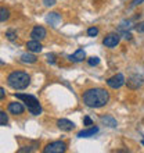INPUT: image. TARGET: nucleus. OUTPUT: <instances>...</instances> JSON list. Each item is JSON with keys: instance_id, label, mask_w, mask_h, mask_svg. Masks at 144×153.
I'll return each mask as SVG.
<instances>
[{"instance_id": "f257e3e1", "label": "nucleus", "mask_w": 144, "mask_h": 153, "mask_svg": "<svg viewBox=\"0 0 144 153\" xmlns=\"http://www.w3.org/2000/svg\"><path fill=\"white\" fill-rule=\"evenodd\" d=\"M82 100L90 109H100L109 102V93L103 88H92L83 92Z\"/></svg>"}, {"instance_id": "f03ea898", "label": "nucleus", "mask_w": 144, "mask_h": 153, "mask_svg": "<svg viewBox=\"0 0 144 153\" xmlns=\"http://www.w3.org/2000/svg\"><path fill=\"white\" fill-rule=\"evenodd\" d=\"M7 84L14 91H22V89H26L29 86L31 76L25 71H12L7 76Z\"/></svg>"}, {"instance_id": "7ed1b4c3", "label": "nucleus", "mask_w": 144, "mask_h": 153, "mask_svg": "<svg viewBox=\"0 0 144 153\" xmlns=\"http://www.w3.org/2000/svg\"><path fill=\"white\" fill-rule=\"evenodd\" d=\"M15 97L24 102L25 106L28 107V111L32 114V116H39V114H42V106H40V103L36 96L28 95V93H15Z\"/></svg>"}, {"instance_id": "20e7f679", "label": "nucleus", "mask_w": 144, "mask_h": 153, "mask_svg": "<svg viewBox=\"0 0 144 153\" xmlns=\"http://www.w3.org/2000/svg\"><path fill=\"white\" fill-rule=\"evenodd\" d=\"M65 150H67V143L62 141H56L46 145L43 152L44 153H64Z\"/></svg>"}, {"instance_id": "39448f33", "label": "nucleus", "mask_w": 144, "mask_h": 153, "mask_svg": "<svg viewBox=\"0 0 144 153\" xmlns=\"http://www.w3.org/2000/svg\"><path fill=\"white\" fill-rule=\"evenodd\" d=\"M143 84H144V78L141 75H139V74H133V75H130L128 78V81H126L128 88L132 89V91H136V89L141 88Z\"/></svg>"}, {"instance_id": "423d86ee", "label": "nucleus", "mask_w": 144, "mask_h": 153, "mask_svg": "<svg viewBox=\"0 0 144 153\" xmlns=\"http://www.w3.org/2000/svg\"><path fill=\"white\" fill-rule=\"evenodd\" d=\"M125 84H126V79H125L123 74H115L114 76H111V78L107 79V85L111 89H119L120 86Z\"/></svg>"}, {"instance_id": "0eeeda50", "label": "nucleus", "mask_w": 144, "mask_h": 153, "mask_svg": "<svg viewBox=\"0 0 144 153\" xmlns=\"http://www.w3.org/2000/svg\"><path fill=\"white\" fill-rule=\"evenodd\" d=\"M119 40H120V36H119V33H116V32H112V33H108L107 36L103 39V45H104L105 48H115L116 45L119 43Z\"/></svg>"}, {"instance_id": "6e6552de", "label": "nucleus", "mask_w": 144, "mask_h": 153, "mask_svg": "<svg viewBox=\"0 0 144 153\" xmlns=\"http://www.w3.org/2000/svg\"><path fill=\"white\" fill-rule=\"evenodd\" d=\"M7 110H8V113L14 114V116H20V114H22L25 111V107L20 102H11V103H8Z\"/></svg>"}, {"instance_id": "1a4fd4ad", "label": "nucleus", "mask_w": 144, "mask_h": 153, "mask_svg": "<svg viewBox=\"0 0 144 153\" xmlns=\"http://www.w3.org/2000/svg\"><path fill=\"white\" fill-rule=\"evenodd\" d=\"M57 127H58L61 131L69 132V131H72V129L75 128V123L68 120V118H60V120H57Z\"/></svg>"}, {"instance_id": "9d476101", "label": "nucleus", "mask_w": 144, "mask_h": 153, "mask_svg": "<svg viewBox=\"0 0 144 153\" xmlns=\"http://www.w3.org/2000/svg\"><path fill=\"white\" fill-rule=\"evenodd\" d=\"M46 35H47L46 29H44L43 27H40V25L33 27V29L31 31V38L35 40H43L44 38H46Z\"/></svg>"}, {"instance_id": "9b49d317", "label": "nucleus", "mask_w": 144, "mask_h": 153, "mask_svg": "<svg viewBox=\"0 0 144 153\" xmlns=\"http://www.w3.org/2000/svg\"><path fill=\"white\" fill-rule=\"evenodd\" d=\"M46 22L50 24L51 27H58V24L61 22V16L58 13H50L46 17Z\"/></svg>"}, {"instance_id": "f8f14e48", "label": "nucleus", "mask_w": 144, "mask_h": 153, "mask_svg": "<svg viewBox=\"0 0 144 153\" xmlns=\"http://www.w3.org/2000/svg\"><path fill=\"white\" fill-rule=\"evenodd\" d=\"M68 59L72 61V63H80V61H83L84 59H86V53H84L83 49H78L73 54H71V56L68 57Z\"/></svg>"}, {"instance_id": "ddd939ff", "label": "nucleus", "mask_w": 144, "mask_h": 153, "mask_svg": "<svg viewBox=\"0 0 144 153\" xmlns=\"http://www.w3.org/2000/svg\"><path fill=\"white\" fill-rule=\"evenodd\" d=\"M98 132V127H90V128L82 129L80 132H78V138H90L94 137Z\"/></svg>"}, {"instance_id": "4468645a", "label": "nucleus", "mask_w": 144, "mask_h": 153, "mask_svg": "<svg viewBox=\"0 0 144 153\" xmlns=\"http://www.w3.org/2000/svg\"><path fill=\"white\" fill-rule=\"evenodd\" d=\"M26 48H28L29 52L32 53H40L42 52V45H40V40H29L28 43H26Z\"/></svg>"}, {"instance_id": "2eb2a0df", "label": "nucleus", "mask_w": 144, "mask_h": 153, "mask_svg": "<svg viewBox=\"0 0 144 153\" xmlns=\"http://www.w3.org/2000/svg\"><path fill=\"white\" fill-rule=\"evenodd\" d=\"M100 121L103 123V124L107 125V127H109V128H115L116 125H118L116 120L112 116H101L100 117Z\"/></svg>"}, {"instance_id": "dca6fc26", "label": "nucleus", "mask_w": 144, "mask_h": 153, "mask_svg": "<svg viewBox=\"0 0 144 153\" xmlns=\"http://www.w3.org/2000/svg\"><path fill=\"white\" fill-rule=\"evenodd\" d=\"M36 60H37V57H36L35 54H32V53H24V54L21 56V61H22V63L33 64V63H36Z\"/></svg>"}, {"instance_id": "f3484780", "label": "nucleus", "mask_w": 144, "mask_h": 153, "mask_svg": "<svg viewBox=\"0 0 144 153\" xmlns=\"http://www.w3.org/2000/svg\"><path fill=\"white\" fill-rule=\"evenodd\" d=\"M8 17H10V11H8L7 8H4V7L0 8V21L4 22L6 20H8Z\"/></svg>"}, {"instance_id": "a211bd4d", "label": "nucleus", "mask_w": 144, "mask_h": 153, "mask_svg": "<svg viewBox=\"0 0 144 153\" xmlns=\"http://www.w3.org/2000/svg\"><path fill=\"white\" fill-rule=\"evenodd\" d=\"M8 123V117L6 114V111H0V125L1 127H6Z\"/></svg>"}, {"instance_id": "6ab92c4d", "label": "nucleus", "mask_w": 144, "mask_h": 153, "mask_svg": "<svg viewBox=\"0 0 144 153\" xmlns=\"http://www.w3.org/2000/svg\"><path fill=\"white\" fill-rule=\"evenodd\" d=\"M6 36H7L8 40H15L17 39V32L14 31V29H8V31H6Z\"/></svg>"}, {"instance_id": "aec40b11", "label": "nucleus", "mask_w": 144, "mask_h": 153, "mask_svg": "<svg viewBox=\"0 0 144 153\" xmlns=\"http://www.w3.org/2000/svg\"><path fill=\"white\" fill-rule=\"evenodd\" d=\"M98 35V28H96V27H92V28L87 29V36L90 38H94Z\"/></svg>"}, {"instance_id": "412c9836", "label": "nucleus", "mask_w": 144, "mask_h": 153, "mask_svg": "<svg viewBox=\"0 0 144 153\" xmlns=\"http://www.w3.org/2000/svg\"><path fill=\"white\" fill-rule=\"evenodd\" d=\"M98 63H100V59H98V57H90V59H87V64L92 65V67L97 65Z\"/></svg>"}, {"instance_id": "4be33fe9", "label": "nucleus", "mask_w": 144, "mask_h": 153, "mask_svg": "<svg viewBox=\"0 0 144 153\" xmlns=\"http://www.w3.org/2000/svg\"><path fill=\"white\" fill-rule=\"evenodd\" d=\"M35 148L33 146H24V148H20L18 149V153H24V152H33Z\"/></svg>"}, {"instance_id": "5701e85b", "label": "nucleus", "mask_w": 144, "mask_h": 153, "mask_svg": "<svg viewBox=\"0 0 144 153\" xmlns=\"http://www.w3.org/2000/svg\"><path fill=\"white\" fill-rule=\"evenodd\" d=\"M46 59H47V63H50V64H56V56H54L53 53H48L47 56H46Z\"/></svg>"}, {"instance_id": "b1692460", "label": "nucleus", "mask_w": 144, "mask_h": 153, "mask_svg": "<svg viewBox=\"0 0 144 153\" xmlns=\"http://www.w3.org/2000/svg\"><path fill=\"white\" fill-rule=\"evenodd\" d=\"M83 125H86V127H90V125H93V121H92V118L89 116H84V118H83Z\"/></svg>"}, {"instance_id": "393cba45", "label": "nucleus", "mask_w": 144, "mask_h": 153, "mask_svg": "<svg viewBox=\"0 0 144 153\" xmlns=\"http://www.w3.org/2000/svg\"><path fill=\"white\" fill-rule=\"evenodd\" d=\"M134 29H136L137 32L143 33V32H144V21H143V22H140V24H137L136 27H134Z\"/></svg>"}, {"instance_id": "a878e982", "label": "nucleus", "mask_w": 144, "mask_h": 153, "mask_svg": "<svg viewBox=\"0 0 144 153\" xmlns=\"http://www.w3.org/2000/svg\"><path fill=\"white\" fill-rule=\"evenodd\" d=\"M43 4L46 7H51V6L56 4V0H43Z\"/></svg>"}, {"instance_id": "bb28decb", "label": "nucleus", "mask_w": 144, "mask_h": 153, "mask_svg": "<svg viewBox=\"0 0 144 153\" xmlns=\"http://www.w3.org/2000/svg\"><path fill=\"white\" fill-rule=\"evenodd\" d=\"M144 0H133L132 1V4H130V8H133V7H136V6H139V4H141Z\"/></svg>"}, {"instance_id": "cd10ccee", "label": "nucleus", "mask_w": 144, "mask_h": 153, "mask_svg": "<svg viewBox=\"0 0 144 153\" xmlns=\"http://www.w3.org/2000/svg\"><path fill=\"white\" fill-rule=\"evenodd\" d=\"M4 95H6V92H4V88H0V97H1V99H4Z\"/></svg>"}, {"instance_id": "c85d7f7f", "label": "nucleus", "mask_w": 144, "mask_h": 153, "mask_svg": "<svg viewBox=\"0 0 144 153\" xmlns=\"http://www.w3.org/2000/svg\"><path fill=\"white\" fill-rule=\"evenodd\" d=\"M141 145H143V146H144V139H143V141H141Z\"/></svg>"}]
</instances>
